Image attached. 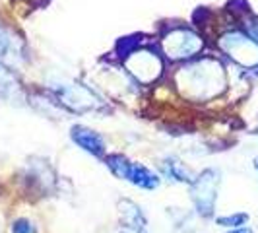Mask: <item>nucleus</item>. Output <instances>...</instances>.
<instances>
[{
    "instance_id": "obj_1",
    "label": "nucleus",
    "mask_w": 258,
    "mask_h": 233,
    "mask_svg": "<svg viewBox=\"0 0 258 233\" xmlns=\"http://www.w3.org/2000/svg\"><path fill=\"white\" fill-rule=\"evenodd\" d=\"M175 88L190 101H208L225 88V72L216 59H200L175 72Z\"/></svg>"
},
{
    "instance_id": "obj_2",
    "label": "nucleus",
    "mask_w": 258,
    "mask_h": 233,
    "mask_svg": "<svg viewBox=\"0 0 258 233\" xmlns=\"http://www.w3.org/2000/svg\"><path fill=\"white\" fill-rule=\"evenodd\" d=\"M122 65L138 84L150 86L163 74V61L152 47H130L124 51Z\"/></svg>"
},
{
    "instance_id": "obj_3",
    "label": "nucleus",
    "mask_w": 258,
    "mask_h": 233,
    "mask_svg": "<svg viewBox=\"0 0 258 233\" xmlns=\"http://www.w3.org/2000/svg\"><path fill=\"white\" fill-rule=\"evenodd\" d=\"M161 51L169 61H190L204 49V39L194 29L184 26L169 27L159 39Z\"/></svg>"
},
{
    "instance_id": "obj_4",
    "label": "nucleus",
    "mask_w": 258,
    "mask_h": 233,
    "mask_svg": "<svg viewBox=\"0 0 258 233\" xmlns=\"http://www.w3.org/2000/svg\"><path fill=\"white\" fill-rule=\"evenodd\" d=\"M105 163L107 167L111 169V173L118 177L120 181H126L138 189H144V191H155L159 189L161 185V179L159 175L154 173L150 167H146L138 161H132L126 155L122 154H111L105 157Z\"/></svg>"
},
{
    "instance_id": "obj_5",
    "label": "nucleus",
    "mask_w": 258,
    "mask_h": 233,
    "mask_svg": "<svg viewBox=\"0 0 258 233\" xmlns=\"http://www.w3.org/2000/svg\"><path fill=\"white\" fill-rule=\"evenodd\" d=\"M52 93L58 103L76 115L97 113L105 109V103L97 97V93L82 84H58L52 88Z\"/></svg>"
},
{
    "instance_id": "obj_6",
    "label": "nucleus",
    "mask_w": 258,
    "mask_h": 233,
    "mask_svg": "<svg viewBox=\"0 0 258 233\" xmlns=\"http://www.w3.org/2000/svg\"><path fill=\"white\" fill-rule=\"evenodd\" d=\"M218 47L223 54L243 68H256L258 66V41L245 31H227L218 39Z\"/></svg>"
},
{
    "instance_id": "obj_7",
    "label": "nucleus",
    "mask_w": 258,
    "mask_h": 233,
    "mask_svg": "<svg viewBox=\"0 0 258 233\" xmlns=\"http://www.w3.org/2000/svg\"><path fill=\"white\" fill-rule=\"evenodd\" d=\"M221 175L218 169H204L194 177L190 187V200L200 216L210 218L216 210V200H218V187H220Z\"/></svg>"
},
{
    "instance_id": "obj_8",
    "label": "nucleus",
    "mask_w": 258,
    "mask_h": 233,
    "mask_svg": "<svg viewBox=\"0 0 258 233\" xmlns=\"http://www.w3.org/2000/svg\"><path fill=\"white\" fill-rule=\"evenodd\" d=\"M70 138L76 146H80L84 152L91 154L93 157H103L105 155V150H107L105 138L97 130L84 127V125H74L70 129Z\"/></svg>"
},
{
    "instance_id": "obj_9",
    "label": "nucleus",
    "mask_w": 258,
    "mask_h": 233,
    "mask_svg": "<svg viewBox=\"0 0 258 233\" xmlns=\"http://www.w3.org/2000/svg\"><path fill=\"white\" fill-rule=\"evenodd\" d=\"M159 171H161V175H163L167 181L177 183V185H190V183L194 181V177H196V175H192V171L182 163L181 159H177V157H173V155L161 159Z\"/></svg>"
},
{
    "instance_id": "obj_10",
    "label": "nucleus",
    "mask_w": 258,
    "mask_h": 233,
    "mask_svg": "<svg viewBox=\"0 0 258 233\" xmlns=\"http://www.w3.org/2000/svg\"><path fill=\"white\" fill-rule=\"evenodd\" d=\"M118 214H120V225L136 227V229H146V225H148V220H146V214L142 212V208L136 202L128 200V198L118 202Z\"/></svg>"
},
{
    "instance_id": "obj_11",
    "label": "nucleus",
    "mask_w": 258,
    "mask_h": 233,
    "mask_svg": "<svg viewBox=\"0 0 258 233\" xmlns=\"http://www.w3.org/2000/svg\"><path fill=\"white\" fill-rule=\"evenodd\" d=\"M20 82L10 68H6L4 65H0V99L2 101H12L20 97Z\"/></svg>"
},
{
    "instance_id": "obj_12",
    "label": "nucleus",
    "mask_w": 258,
    "mask_h": 233,
    "mask_svg": "<svg viewBox=\"0 0 258 233\" xmlns=\"http://www.w3.org/2000/svg\"><path fill=\"white\" fill-rule=\"evenodd\" d=\"M246 221H248V214H245V212H235V214L220 216L216 220V223L221 225V227H231V229H235V227H243Z\"/></svg>"
},
{
    "instance_id": "obj_13",
    "label": "nucleus",
    "mask_w": 258,
    "mask_h": 233,
    "mask_svg": "<svg viewBox=\"0 0 258 233\" xmlns=\"http://www.w3.org/2000/svg\"><path fill=\"white\" fill-rule=\"evenodd\" d=\"M10 233H39V229L29 218H18V220L12 221Z\"/></svg>"
},
{
    "instance_id": "obj_14",
    "label": "nucleus",
    "mask_w": 258,
    "mask_h": 233,
    "mask_svg": "<svg viewBox=\"0 0 258 233\" xmlns=\"http://www.w3.org/2000/svg\"><path fill=\"white\" fill-rule=\"evenodd\" d=\"M14 51V39L12 35L0 26V61H4L6 56H10V52Z\"/></svg>"
},
{
    "instance_id": "obj_15",
    "label": "nucleus",
    "mask_w": 258,
    "mask_h": 233,
    "mask_svg": "<svg viewBox=\"0 0 258 233\" xmlns=\"http://www.w3.org/2000/svg\"><path fill=\"white\" fill-rule=\"evenodd\" d=\"M118 233H148L146 229H136V227H126V225H120Z\"/></svg>"
},
{
    "instance_id": "obj_16",
    "label": "nucleus",
    "mask_w": 258,
    "mask_h": 233,
    "mask_svg": "<svg viewBox=\"0 0 258 233\" xmlns=\"http://www.w3.org/2000/svg\"><path fill=\"white\" fill-rule=\"evenodd\" d=\"M229 233H252V229H250V227H245V225H243V227H235V229H231Z\"/></svg>"
},
{
    "instance_id": "obj_17",
    "label": "nucleus",
    "mask_w": 258,
    "mask_h": 233,
    "mask_svg": "<svg viewBox=\"0 0 258 233\" xmlns=\"http://www.w3.org/2000/svg\"><path fill=\"white\" fill-rule=\"evenodd\" d=\"M254 167H256V171H258V157L254 159Z\"/></svg>"
}]
</instances>
